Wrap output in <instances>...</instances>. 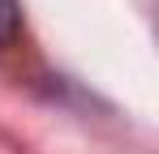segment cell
<instances>
[{"instance_id":"obj_1","label":"cell","mask_w":159,"mask_h":154,"mask_svg":"<svg viewBox=\"0 0 159 154\" xmlns=\"http://www.w3.org/2000/svg\"><path fill=\"white\" fill-rule=\"evenodd\" d=\"M22 30V0H0V51L9 47Z\"/></svg>"}]
</instances>
